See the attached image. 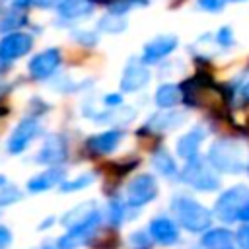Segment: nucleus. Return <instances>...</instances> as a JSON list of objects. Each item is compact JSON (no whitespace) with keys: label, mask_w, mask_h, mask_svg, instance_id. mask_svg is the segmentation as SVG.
I'll return each instance as SVG.
<instances>
[{"label":"nucleus","mask_w":249,"mask_h":249,"mask_svg":"<svg viewBox=\"0 0 249 249\" xmlns=\"http://www.w3.org/2000/svg\"><path fill=\"white\" fill-rule=\"evenodd\" d=\"M181 179H183L185 183H189L191 187L198 189V191H214V189L220 187V179H218V177L210 171V167H208L204 161H200L198 158L191 160V161L185 165V169H183V173H181Z\"/></svg>","instance_id":"obj_5"},{"label":"nucleus","mask_w":249,"mask_h":249,"mask_svg":"<svg viewBox=\"0 0 249 249\" xmlns=\"http://www.w3.org/2000/svg\"><path fill=\"white\" fill-rule=\"evenodd\" d=\"M171 208H173V214L177 216L179 224L189 231H202L212 222L210 210L189 196H175L171 202Z\"/></svg>","instance_id":"obj_3"},{"label":"nucleus","mask_w":249,"mask_h":249,"mask_svg":"<svg viewBox=\"0 0 249 249\" xmlns=\"http://www.w3.org/2000/svg\"><path fill=\"white\" fill-rule=\"evenodd\" d=\"M58 64H60V53H58V49H47V51H43V53H39L37 56L31 58L29 72L35 78L41 80V78L51 76L56 70Z\"/></svg>","instance_id":"obj_9"},{"label":"nucleus","mask_w":249,"mask_h":249,"mask_svg":"<svg viewBox=\"0 0 249 249\" xmlns=\"http://www.w3.org/2000/svg\"><path fill=\"white\" fill-rule=\"evenodd\" d=\"M37 132H39V123H37L35 119H25V121H21V123L16 126V130L12 132V136H10L8 150H10L12 154L23 152V150L27 148V144L35 138Z\"/></svg>","instance_id":"obj_8"},{"label":"nucleus","mask_w":249,"mask_h":249,"mask_svg":"<svg viewBox=\"0 0 249 249\" xmlns=\"http://www.w3.org/2000/svg\"><path fill=\"white\" fill-rule=\"evenodd\" d=\"M247 200H249V189L245 185L231 187L216 200V206H214L216 216L222 222H233L239 216V212Z\"/></svg>","instance_id":"obj_4"},{"label":"nucleus","mask_w":249,"mask_h":249,"mask_svg":"<svg viewBox=\"0 0 249 249\" xmlns=\"http://www.w3.org/2000/svg\"><path fill=\"white\" fill-rule=\"evenodd\" d=\"M105 103L117 105V103H121V95H107V97H105Z\"/></svg>","instance_id":"obj_33"},{"label":"nucleus","mask_w":249,"mask_h":249,"mask_svg":"<svg viewBox=\"0 0 249 249\" xmlns=\"http://www.w3.org/2000/svg\"><path fill=\"white\" fill-rule=\"evenodd\" d=\"M66 158V144L60 136L53 134L45 140L41 152L37 154V161L41 163H60Z\"/></svg>","instance_id":"obj_11"},{"label":"nucleus","mask_w":249,"mask_h":249,"mask_svg":"<svg viewBox=\"0 0 249 249\" xmlns=\"http://www.w3.org/2000/svg\"><path fill=\"white\" fill-rule=\"evenodd\" d=\"M121 138H123V132H119V130H107V132H101L97 136H91L88 140V148L91 152H95V154H109V152H113L119 146Z\"/></svg>","instance_id":"obj_14"},{"label":"nucleus","mask_w":249,"mask_h":249,"mask_svg":"<svg viewBox=\"0 0 249 249\" xmlns=\"http://www.w3.org/2000/svg\"><path fill=\"white\" fill-rule=\"evenodd\" d=\"M10 241H12V233H10V230L4 228V226H0V249H6V247L10 245Z\"/></svg>","instance_id":"obj_30"},{"label":"nucleus","mask_w":249,"mask_h":249,"mask_svg":"<svg viewBox=\"0 0 249 249\" xmlns=\"http://www.w3.org/2000/svg\"><path fill=\"white\" fill-rule=\"evenodd\" d=\"M62 175H64L62 169H49V171H43L41 175L33 177V179L27 183V189L33 191V193L47 191V189L54 187L56 183H60V181H62Z\"/></svg>","instance_id":"obj_18"},{"label":"nucleus","mask_w":249,"mask_h":249,"mask_svg":"<svg viewBox=\"0 0 249 249\" xmlns=\"http://www.w3.org/2000/svg\"><path fill=\"white\" fill-rule=\"evenodd\" d=\"M128 241H130V247L132 249H146L150 245V239H148V235L144 231H134L128 237Z\"/></svg>","instance_id":"obj_24"},{"label":"nucleus","mask_w":249,"mask_h":249,"mask_svg":"<svg viewBox=\"0 0 249 249\" xmlns=\"http://www.w3.org/2000/svg\"><path fill=\"white\" fill-rule=\"evenodd\" d=\"M23 23H25V16H23V14L10 12V14H6V16L0 19V33L16 31V29H18V27H21Z\"/></svg>","instance_id":"obj_22"},{"label":"nucleus","mask_w":249,"mask_h":249,"mask_svg":"<svg viewBox=\"0 0 249 249\" xmlns=\"http://www.w3.org/2000/svg\"><path fill=\"white\" fill-rule=\"evenodd\" d=\"M231 41H233L231 29H230V27H222V29L218 31V43H222L224 47H228V45H231Z\"/></svg>","instance_id":"obj_29"},{"label":"nucleus","mask_w":249,"mask_h":249,"mask_svg":"<svg viewBox=\"0 0 249 249\" xmlns=\"http://www.w3.org/2000/svg\"><path fill=\"white\" fill-rule=\"evenodd\" d=\"M185 121L183 113H173V111H165V113H158L156 117H152V121L148 123L146 128H154V130H169L179 126Z\"/></svg>","instance_id":"obj_19"},{"label":"nucleus","mask_w":249,"mask_h":249,"mask_svg":"<svg viewBox=\"0 0 249 249\" xmlns=\"http://www.w3.org/2000/svg\"><path fill=\"white\" fill-rule=\"evenodd\" d=\"M183 99L191 107H210L218 109L224 105L222 91L206 76H193L183 84Z\"/></svg>","instance_id":"obj_2"},{"label":"nucleus","mask_w":249,"mask_h":249,"mask_svg":"<svg viewBox=\"0 0 249 249\" xmlns=\"http://www.w3.org/2000/svg\"><path fill=\"white\" fill-rule=\"evenodd\" d=\"M158 195V185L152 175H138L128 183L126 189V204L128 206H142L154 200Z\"/></svg>","instance_id":"obj_6"},{"label":"nucleus","mask_w":249,"mask_h":249,"mask_svg":"<svg viewBox=\"0 0 249 249\" xmlns=\"http://www.w3.org/2000/svg\"><path fill=\"white\" fill-rule=\"evenodd\" d=\"M233 2H237V0H233Z\"/></svg>","instance_id":"obj_36"},{"label":"nucleus","mask_w":249,"mask_h":249,"mask_svg":"<svg viewBox=\"0 0 249 249\" xmlns=\"http://www.w3.org/2000/svg\"><path fill=\"white\" fill-rule=\"evenodd\" d=\"M202 245L206 249H233V235L228 230H210L202 237Z\"/></svg>","instance_id":"obj_17"},{"label":"nucleus","mask_w":249,"mask_h":249,"mask_svg":"<svg viewBox=\"0 0 249 249\" xmlns=\"http://www.w3.org/2000/svg\"><path fill=\"white\" fill-rule=\"evenodd\" d=\"M33 41L25 33H10L0 41V58L2 60H14L23 56L31 49Z\"/></svg>","instance_id":"obj_7"},{"label":"nucleus","mask_w":249,"mask_h":249,"mask_svg":"<svg viewBox=\"0 0 249 249\" xmlns=\"http://www.w3.org/2000/svg\"><path fill=\"white\" fill-rule=\"evenodd\" d=\"M239 220H245V222H249V200L243 204V208H241V212H239V216H237Z\"/></svg>","instance_id":"obj_32"},{"label":"nucleus","mask_w":249,"mask_h":249,"mask_svg":"<svg viewBox=\"0 0 249 249\" xmlns=\"http://www.w3.org/2000/svg\"><path fill=\"white\" fill-rule=\"evenodd\" d=\"M175 47H177V39L173 35H161V37H158L146 45L144 54H142V62H146V64L156 62V60L163 58L165 54H169Z\"/></svg>","instance_id":"obj_10"},{"label":"nucleus","mask_w":249,"mask_h":249,"mask_svg":"<svg viewBox=\"0 0 249 249\" xmlns=\"http://www.w3.org/2000/svg\"><path fill=\"white\" fill-rule=\"evenodd\" d=\"M208 161L218 171L239 173L249 163V150L237 140H218L208 150Z\"/></svg>","instance_id":"obj_1"},{"label":"nucleus","mask_w":249,"mask_h":249,"mask_svg":"<svg viewBox=\"0 0 249 249\" xmlns=\"http://www.w3.org/2000/svg\"><path fill=\"white\" fill-rule=\"evenodd\" d=\"M101 25H103V27H109L111 31L117 33V31H121V29L124 27V21H123V19H117V16H107V18L101 21Z\"/></svg>","instance_id":"obj_25"},{"label":"nucleus","mask_w":249,"mask_h":249,"mask_svg":"<svg viewBox=\"0 0 249 249\" xmlns=\"http://www.w3.org/2000/svg\"><path fill=\"white\" fill-rule=\"evenodd\" d=\"M4 2H8L14 8H27L31 4V0H4Z\"/></svg>","instance_id":"obj_31"},{"label":"nucleus","mask_w":249,"mask_h":249,"mask_svg":"<svg viewBox=\"0 0 249 249\" xmlns=\"http://www.w3.org/2000/svg\"><path fill=\"white\" fill-rule=\"evenodd\" d=\"M93 10L91 0H60L58 2V14L66 19L84 18Z\"/></svg>","instance_id":"obj_16"},{"label":"nucleus","mask_w":249,"mask_h":249,"mask_svg":"<svg viewBox=\"0 0 249 249\" xmlns=\"http://www.w3.org/2000/svg\"><path fill=\"white\" fill-rule=\"evenodd\" d=\"M148 80H150V74H148L146 66L136 62V60H132L124 68V74H123V80H121V88L124 91H134V89L142 88Z\"/></svg>","instance_id":"obj_12"},{"label":"nucleus","mask_w":249,"mask_h":249,"mask_svg":"<svg viewBox=\"0 0 249 249\" xmlns=\"http://www.w3.org/2000/svg\"><path fill=\"white\" fill-rule=\"evenodd\" d=\"M202 140H204V130L202 128H193L191 132H187L177 142V154L181 158H185L187 161L195 160L196 158V152H198V146H200Z\"/></svg>","instance_id":"obj_15"},{"label":"nucleus","mask_w":249,"mask_h":249,"mask_svg":"<svg viewBox=\"0 0 249 249\" xmlns=\"http://www.w3.org/2000/svg\"><path fill=\"white\" fill-rule=\"evenodd\" d=\"M181 99V89L173 84H165L156 91V103L160 107H173Z\"/></svg>","instance_id":"obj_20"},{"label":"nucleus","mask_w":249,"mask_h":249,"mask_svg":"<svg viewBox=\"0 0 249 249\" xmlns=\"http://www.w3.org/2000/svg\"><path fill=\"white\" fill-rule=\"evenodd\" d=\"M237 243L241 249H249V226H243L237 231Z\"/></svg>","instance_id":"obj_28"},{"label":"nucleus","mask_w":249,"mask_h":249,"mask_svg":"<svg viewBox=\"0 0 249 249\" xmlns=\"http://www.w3.org/2000/svg\"><path fill=\"white\" fill-rule=\"evenodd\" d=\"M109 214H111V220H113V224L117 226L119 222H121V218H123V206L115 200V202H111V206H109Z\"/></svg>","instance_id":"obj_27"},{"label":"nucleus","mask_w":249,"mask_h":249,"mask_svg":"<svg viewBox=\"0 0 249 249\" xmlns=\"http://www.w3.org/2000/svg\"><path fill=\"white\" fill-rule=\"evenodd\" d=\"M91 183V175L89 173H86V175H80L78 179H74V181H66V183H62V191H76V189H84L86 185H89Z\"/></svg>","instance_id":"obj_23"},{"label":"nucleus","mask_w":249,"mask_h":249,"mask_svg":"<svg viewBox=\"0 0 249 249\" xmlns=\"http://www.w3.org/2000/svg\"><path fill=\"white\" fill-rule=\"evenodd\" d=\"M154 167L160 171V173H163V175H175V161L171 160V156L167 154V152H158V154H154Z\"/></svg>","instance_id":"obj_21"},{"label":"nucleus","mask_w":249,"mask_h":249,"mask_svg":"<svg viewBox=\"0 0 249 249\" xmlns=\"http://www.w3.org/2000/svg\"><path fill=\"white\" fill-rule=\"evenodd\" d=\"M150 233H152V237L156 241H160L163 245H171L179 237L177 226L169 218H156V220H152L150 222Z\"/></svg>","instance_id":"obj_13"},{"label":"nucleus","mask_w":249,"mask_h":249,"mask_svg":"<svg viewBox=\"0 0 249 249\" xmlns=\"http://www.w3.org/2000/svg\"><path fill=\"white\" fill-rule=\"evenodd\" d=\"M91 2H93V0H91ZM95 2H111V6H113V4L119 2V0H95Z\"/></svg>","instance_id":"obj_35"},{"label":"nucleus","mask_w":249,"mask_h":249,"mask_svg":"<svg viewBox=\"0 0 249 249\" xmlns=\"http://www.w3.org/2000/svg\"><path fill=\"white\" fill-rule=\"evenodd\" d=\"M224 4H226V0H198V6L204 8V10H208V12L220 10Z\"/></svg>","instance_id":"obj_26"},{"label":"nucleus","mask_w":249,"mask_h":249,"mask_svg":"<svg viewBox=\"0 0 249 249\" xmlns=\"http://www.w3.org/2000/svg\"><path fill=\"white\" fill-rule=\"evenodd\" d=\"M243 97H245V99H249V84L243 88Z\"/></svg>","instance_id":"obj_34"}]
</instances>
